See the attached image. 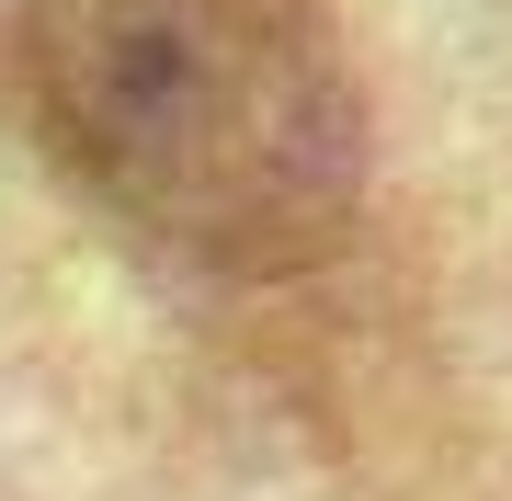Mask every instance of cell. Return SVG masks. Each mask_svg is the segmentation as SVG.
I'll return each mask as SVG.
<instances>
[{
  "label": "cell",
  "mask_w": 512,
  "mask_h": 501,
  "mask_svg": "<svg viewBox=\"0 0 512 501\" xmlns=\"http://www.w3.org/2000/svg\"><path fill=\"white\" fill-rule=\"evenodd\" d=\"M12 80L69 183L205 274L319 262L365 103L330 0H12Z\"/></svg>",
  "instance_id": "cell-1"
}]
</instances>
